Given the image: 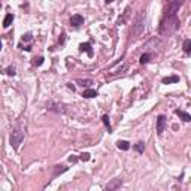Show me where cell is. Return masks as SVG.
Wrapping results in <instances>:
<instances>
[{"instance_id":"6da1fadb","label":"cell","mask_w":191,"mask_h":191,"mask_svg":"<svg viewBox=\"0 0 191 191\" xmlns=\"http://www.w3.org/2000/svg\"><path fill=\"white\" fill-rule=\"evenodd\" d=\"M179 24L181 23H179L178 15H163L158 32H160L161 36H169V34L175 33L179 28Z\"/></svg>"},{"instance_id":"7a4b0ae2","label":"cell","mask_w":191,"mask_h":191,"mask_svg":"<svg viewBox=\"0 0 191 191\" xmlns=\"http://www.w3.org/2000/svg\"><path fill=\"white\" fill-rule=\"evenodd\" d=\"M24 136H25V128L24 127H21V125H15L14 128H12V132H11V145H12V148L17 151L20 148V145L23 143L24 141Z\"/></svg>"},{"instance_id":"3957f363","label":"cell","mask_w":191,"mask_h":191,"mask_svg":"<svg viewBox=\"0 0 191 191\" xmlns=\"http://www.w3.org/2000/svg\"><path fill=\"white\" fill-rule=\"evenodd\" d=\"M143 28H145V12L142 11L134 20V24L132 27V30H130V36H133V39L139 37L143 33Z\"/></svg>"},{"instance_id":"277c9868","label":"cell","mask_w":191,"mask_h":191,"mask_svg":"<svg viewBox=\"0 0 191 191\" xmlns=\"http://www.w3.org/2000/svg\"><path fill=\"white\" fill-rule=\"evenodd\" d=\"M182 6V2H169L164 8V15H176V12Z\"/></svg>"},{"instance_id":"5b68a950","label":"cell","mask_w":191,"mask_h":191,"mask_svg":"<svg viewBox=\"0 0 191 191\" xmlns=\"http://www.w3.org/2000/svg\"><path fill=\"white\" fill-rule=\"evenodd\" d=\"M121 185H123V179H121V178H114V179H111V181L106 184L105 191H118Z\"/></svg>"},{"instance_id":"8992f818","label":"cell","mask_w":191,"mask_h":191,"mask_svg":"<svg viewBox=\"0 0 191 191\" xmlns=\"http://www.w3.org/2000/svg\"><path fill=\"white\" fill-rule=\"evenodd\" d=\"M46 109H48V111H52V112H57V114H64V112H66L64 106L60 105V103H55V102H48V103H46Z\"/></svg>"},{"instance_id":"52a82bcc","label":"cell","mask_w":191,"mask_h":191,"mask_svg":"<svg viewBox=\"0 0 191 191\" xmlns=\"http://www.w3.org/2000/svg\"><path fill=\"white\" fill-rule=\"evenodd\" d=\"M166 123H167L166 116H164V115H158V118H157V134H158V136H161V134H163L164 128H166Z\"/></svg>"},{"instance_id":"ba28073f","label":"cell","mask_w":191,"mask_h":191,"mask_svg":"<svg viewBox=\"0 0 191 191\" xmlns=\"http://www.w3.org/2000/svg\"><path fill=\"white\" fill-rule=\"evenodd\" d=\"M82 24H84L82 15H78V14H76V15H72V18H70V25H72V27H76V28H78V27H81Z\"/></svg>"},{"instance_id":"9c48e42d","label":"cell","mask_w":191,"mask_h":191,"mask_svg":"<svg viewBox=\"0 0 191 191\" xmlns=\"http://www.w3.org/2000/svg\"><path fill=\"white\" fill-rule=\"evenodd\" d=\"M82 97L84 99H93V97H97V91L91 90V88H87L82 91Z\"/></svg>"},{"instance_id":"30bf717a","label":"cell","mask_w":191,"mask_h":191,"mask_svg":"<svg viewBox=\"0 0 191 191\" xmlns=\"http://www.w3.org/2000/svg\"><path fill=\"white\" fill-rule=\"evenodd\" d=\"M175 114L179 116V118H182V121H185V123H190V121H191L190 114H187V112H184V111H179V109H176V111H175Z\"/></svg>"},{"instance_id":"8fae6325","label":"cell","mask_w":191,"mask_h":191,"mask_svg":"<svg viewBox=\"0 0 191 191\" xmlns=\"http://www.w3.org/2000/svg\"><path fill=\"white\" fill-rule=\"evenodd\" d=\"M161 82L163 84H175V82H179V76H176V75H173V76H166V78H163L161 79Z\"/></svg>"},{"instance_id":"7c38bea8","label":"cell","mask_w":191,"mask_h":191,"mask_svg":"<svg viewBox=\"0 0 191 191\" xmlns=\"http://www.w3.org/2000/svg\"><path fill=\"white\" fill-rule=\"evenodd\" d=\"M79 51H82V52L85 51L90 57H93V50H91V45L90 43H81L79 45Z\"/></svg>"},{"instance_id":"4fadbf2b","label":"cell","mask_w":191,"mask_h":191,"mask_svg":"<svg viewBox=\"0 0 191 191\" xmlns=\"http://www.w3.org/2000/svg\"><path fill=\"white\" fill-rule=\"evenodd\" d=\"M12 21H14V15H12V14H8V15L5 17V20H3V27L8 28L9 25L12 24Z\"/></svg>"},{"instance_id":"5bb4252c","label":"cell","mask_w":191,"mask_h":191,"mask_svg":"<svg viewBox=\"0 0 191 191\" xmlns=\"http://www.w3.org/2000/svg\"><path fill=\"white\" fill-rule=\"evenodd\" d=\"M116 146H118L119 150L127 151L128 148H130V143H128L127 141H118V142H116Z\"/></svg>"},{"instance_id":"9a60e30c","label":"cell","mask_w":191,"mask_h":191,"mask_svg":"<svg viewBox=\"0 0 191 191\" xmlns=\"http://www.w3.org/2000/svg\"><path fill=\"white\" fill-rule=\"evenodd\" d=\"M182 48H184V52H185V54H190L191 52V39H185V41H184Z\"/></svg>"},{"instance_id":"2e32d148","label":"cell","mask_w":191,"mask_h":191,"mask_svg":"<svg viewBox=\"0 0 191 191\" xmlns=\"http://www.w3.org/2000/svg\"><path fill=\"white\" fill-rule=\"evenodd\" d=\"M150 60H151V54L145 52V54H142V55H141V58H139V63H141V64H146Z\"/></svg>"},{"instance_id":"e0dca14e","label":"cell","mask_w":191,"mask_h":191,"mask_svg":"<svg viewBox=\"0 0 191 191\" xmlns=\"http://www.w3.org/2000/svg\"><path fill=\"white\" fill-rule=\"evenodd\" d=\"M76 84L81 85V87H88V85L93 84V81L91 79H76Z\"/></svg>"},{"instance_id":"ac0fdd59","label":"cell","mask_w":191,"mask_h":191,"mask_svg":"<svg viewBox=\"0 0 191 191\" xmlns=\"http://www.w3.org/2000/svg\"><path fill=\"white\" fill-rule=\"evenodd\" d=\"M134 150H136V152H139V154H143V151H145V143H143V142H137V143L134 145Z\"/></svg>"},{"instance_id":"d6986e66","label":"cell","mask_w":191,"mask_h":191,"mask_svg":"<svg viewBox=\"0 0 191 191\" xmlns=\"http://www.w3.org/2000/svg\"><path fill=\"white\" fill-rule=\"evenodd\" d=\"M102 119H103V124L108 127V132H109V133H112V127H111V123H109V116L108 115H103V116H102Z\"/></svg>"},{"instance_id":"ffe728a7","label":"cell","mask_w":191,"mask_h":191,"mask_svg":"<svg viewBox=\"0 0 191 191\" xmlns=\"http://www.w3.org/2000/svg\"><path fill=\"white\" fill-rule=\"evenodd\" d=\"M67 167L66 166H55V173H54V176H57V175L63 173V172H66Z\"/></svg>"},{"instance_id":"44dd1931","label":"cell","mask_w":191,"mask_h":191,"mask_svg":"<svg viewBox=\"0 0 191 191\" xmlns=\"http://www.w3.org/2000/svg\"><path fill=\"white\" fill-rule=\"evenodd\" d=\"M90 158H91V155H90L88 152H82V154L79 155V160H81V161H88Z\"/></svg>"},{"instance_id":"7402d4cb","label":"cell","mask_w":191,"mask_h":191,"mask_svg":"<svg viewBox=\"0 0 191 191\" xmlns=\"http://www.w3.org/2000/svg\"><path fill=\"white\" fill-rule=\"evenodd\" d=\"M43 60H45L43 57L34 58V60H33V66H41V64H43Z\"/></svg>"},{"instance_id":"603a6c76","label":"cell","mask_w":191,"mask_h":191,"mask_svg":"<svg viewBox=\"0 0 191 191\" xmlns=\"http://www.w3.org/2000/svg\"><path fill=\"white\" fill-rule=\"evenodd\" d=\"M23 42H30L32 39H33V36H32V33H25V34H23Z\"/></svg>"},{"instance_id":"cb8c5ba5","label":"cell","mask_w":191,"mask_h":191,"mask_svg":"<svg viewBox=\"0 0 191 191\" xmlns=\"http://www.w3.org/2000/svg\"><path fill=\"white\" fill-rule=\"evenodd\" d=\"M6 73H8L9 76H14V75H15V67H14V66H9L8 69H6Z\"/></svg>"},{"instance_id":"d4e9b609","label":"cell","mask_w":191,"mask_h":191,"mask_svg":"<svg viewBox=\"0 0 191 191\" xmlns=\"http://www.w3.org/2000/svg\"><path fill=\"white\" fill-rule=\"evenodd\" d=\"M69 161H70V163H76V161H78V157H75V155H70V157H69Z\"/></svg>"},{"instance_id":"484cf974","label":"cell","mask_w":191,"mask_h":191,"mask_svg":"<svg viewBox=\"0 0 191 191\" xmlns=\"http://www.w3.org/2000/svg\"><path fill=\"white\" fill-rule=\"evenodd\" d=\"M64 36H66V34H64V33H61V39L58 41V42H60V43H61V45L64 43Z\"/></svg>"},{"instance_id":"4316f807","label":"cell","mask_w":191,"mask_h":191,"mask_svg":"<svg viewBox=\"0 0 191 191\" xmlns=\"http://www.w3.org/2000/svg\"><path fill=\"white\" fill-rule=\"evenodd\" d=\"M67 87H69L72 91H75V85H72V84H67Z\"/></svg>"},{"instance_id":"83f0119b","label":"cell","mask_w":191,"mask_h":191,"mask_svg":"<svg viewBox=\"0 0 191 191\" xmlns=\"http://www.w3.org/2000/svg\"><path fill=\"white\" fill-rule=\"evenodd\" d=\"M0 50H2V42H0Z\"/></svg>"}]
</instances>
